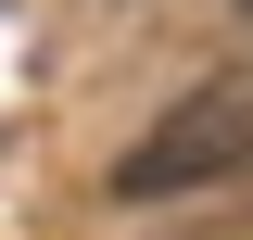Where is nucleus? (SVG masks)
<instances>
[{"instance_id":"obj_1","label":"nucleus","mask_w":253,"mask_h":240,"mask_svg":"<svg viewBox=\"0 0 253 240\" xmlns=\"http://www.w3.org/2000/svg\"><path fill=\"white\" fill-rule=\"evenodd\" d=\"M241 164H253V63H228V76L177 89L114 152V202H177V190H215V177H241Z\"/></svg>"},{"instance_id":"obj_2","label":"nucleus","mask_w":253,"mask_h":240,"mask_svg":"<svg viewBox=\"0 0 253 240\" xmlns=\"http://www.w3.org/2000/svg\"><path fill=\"white\" fill-rule=\"evenodd\" d=\"M241 13H253V0H241Z\"/></svg>"}]
</instances>
